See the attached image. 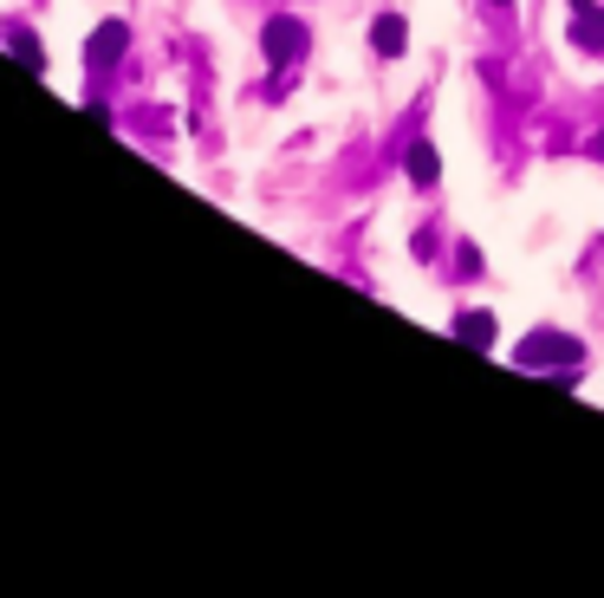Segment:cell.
I'll return each instance as SVG.
<instances>
[{
  "label": "cell",
  "instance_id": "6da1fadb",
  "mask_svg": "<svg viewBox=\"0 0 604 598\" xmlns=\"http://www.w3.org/2000/svg\"><path fill=\"white\" fill-rule=\"evenodd\" d=\"M527 372H539V365H559V372H579L585 365V352H579V339H565V332H534L520 352H514Z\"/></svg>",
  "mask_w": 604,
  "mask_h": 598
},
{
  "label": "cell",
  "instance_id": "7a4b0ae2",
  "mask_svg": "<svg viewBox=\"0 0 604 598\" xmlns=\"http://www.w3.org/2000/svg\"><path fill=\"white\" fill-rule=\"evenodd\" d=\"M124 53H131V20H105V26L85 40V73H111Z\"/></svg>",
  "mask_w": 604,
  "mask_h": 598
},
{
  "label": "cell",
  "instance_id": "3957f363",
  "mask_svg": "<svg viewBox=\"0 0 604 598\" xmlns=\"http://www.w3.org/2000/svg\"><path fill=\"white\" fill-rule=\"evenodd\" d=\"M261 46H267L273 66H293V59H306V26L293 13H273L267 26H261Z\"/></svg>",
  "mask_w": 604,
  "mask_h": 598
},
{
  "label": "cell",
  "instance_id": "277c9868",
  "mask_svg": "<svg viewBox=\"0 0 604 598\" xmlns=\"http://www.w3.org/2000/svg\"><path fill=\"white\" fill-rule=\"evenodd\" d=\"M403 46H409V26H403L397 13H377L371 20V53L377 59H403Z\"/></svg>",
  "mask_w": 604,
  "mask_h": 598
},
{
  "label": "cell",
  "instance_id": "5b68a950",
  "mask_svg": "<svg viewBox=\"0 0 604 598\" xmlns=\"http://www.w3.org/2000/svg\"><path fill=\"white\" fill-rule=\"evenodd\" d=\"M403 169H409V182H416V189H436V176H442V156H436V144H409Z\"/></svg>",
  "mask_w": 604,
  "mask_h": 598
},
{
  "label": "cell",
  "instance_id": "8992f818",
  "mask_svg": "<svg viewBox=\"0 0 604 598\" xmlns=\"http://www.w3.org/2000/svg\"><path fill=\"white\" fill-rule=\"evenodd\" d=\"M572 46L604 53V7H579V13H572Z\"/></svg>",
  "mask_w": 604,
  "mask_h": 598
},
{
  "label": "cell",
  "instance_id": "52a82bcc",
  "mask_svg": "<svg viewBox=\"0 0 604 598\" xmlns=\"http://www.w3.org/2000/svg\"><path fill=\"white\" fill-rule=\"evenodd\" d=\"M455 339L474 345V352H494V312H462L455 319Z\"/></svg>",
  "mask_w": 604,
  "mask_h": 598
},
{
  "label": "cell",
  "instance_id": "ba28073f",
  "mask_svg": "<svg viewBox=\"0 0 604 598\" xmlns=\"http://www.w3.org/2000/svg\"><path fill=\"white\" fill-rule=\"evenodd\" d=\"M0 40H7V53H20V66H33V73H46V46L26 33V26H0Z\"/></svg>",
  "mask_w": 604,
  "mask_h": 598
},
{
  "label": "cell",
  "instance_id": "9c48e42d",
  "mask_svg": "<svg viewBox=\"0 0 604 598\" xmlns=\"http://www.w3.org/2000/svg\"><path fill=\"white\" fill-rule=\"evenodd\" d=\"M455 274H481V254H474L469 241H462V247H455Z\"/></svg>",
  "mask_w": 604,
  "mask_h": 598
},
{
  "label": "cell",
  "instance_id": "30bf717a",
  "mask_svg": "<svg viewBox=\"0 0 604 598\" xmlns=\"http://www.w3.org/2000/svg\"><path fill=\"white\" fill-rule=\"evenodd\" d=\"M585 150H592V156H598V163H604V131H598V137H592V144H585Z\"/></svg>",
  "mask_w": 604,
  "mask_h": 598
},
{
  "label": "cell",
  "instance_id": "8fae6325",
  "mask_svg": "<svg viewBox=\"0 0 604 598\" xmlns=\"http://www.w3.org/2000/svg\"><path fill=\"white\" fill-rule=\"evenodd\" d=\"M579 7H592V0H572V13H579Z\"/></svg>",
  "mask_w": 604,
  "mask_h": 598
},
{
  "label": "cell",
  "instance_id": "7c38bea8",
  "mask_svg": "<svg viewBox=\"0 0 604 598\" xmlns=\"http://www.w3.org/2000/svg\"><path fill=\"white\" fill-rule=\"evenodd\" d=\"M494 7H514V0H494Z\"/></svg>",
  "mask_w": 604,
  "mask_h": 598
}]
</instances>
